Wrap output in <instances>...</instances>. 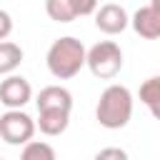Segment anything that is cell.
Returning a JSON list of instances; mask_svg holds the SVG:
<instances>
[{"mask_svg": "<svg viewBox=\"0 0 160 160\" xmlns=\"http://www.w3.org/2000/svg\"><path fill=\"white\" fill-rule=\"evenodd\" d=\"M98 122L108 130H120L132 118V95L125 85H108L95 108Z\"/></svg>", "mask_w": 160, "mask_h": 160, "instance_id": "6da1fadb", "label": "cell"}, {"mask_svg": "<svg viewBox=\"0 0 160 160\" xmlns=\"http://www.w3.org/2000/svg\"><path fill=\"white\" fill-rule=\"evenodd\" d=\"M85 65V48L78 38H60L50 45L48 50V70L58 80H70L75 78Z\"/></svg>", "mask_w": 160, "mask_h": 160, "instance_id": "7a4b0ae2", "label": "cell"}, {"mask_svg": "<svg viewBox=\"0 0 160 160\" xmlns=\"http://www.w3.org/2000/svg\"><path fill=\"white\" fill-rule=\"evenodd\" d=\"M85 65L100 80H112L122 68V50L112 40H102L85 52Z\"/></svg>", "mask_w": 160, "mask_h": 160, "instance_id": "3957f363", "label": "cell"}, {"mask_svg": "<svg viewBox=\"0 0 160 160\" xmlns=\"http://www.w3.org/2000/svg\"><path fill=\"white\" fill-rule=\"evenodd\" d=\"M35 135V120L22 110H8L0 115V138L10 145H25Z\"/></svg>", "mask_w": 160, "mask_h": 160, "instance_id": "277c9868", "label": "cell"}, {"mask_svg": "<svg viewBox=\"0 0 160 160\" xmlns=\"http://www.w3.org/2000/svg\"><path fill=\"white\" fill-rule=\"evenodd\" d=\"M30 95H32V88L22 75H8L0 82V102L10 110H20L30 100Z\"/></svg>", "mask_w": 160, "mask_h": 160, "instance_id": "5b68a950", "label": "cell"}, {"mask_svg": "<svg viewBox=\"0 0 160 160\" xmlns=\"http://www.w3.org/2000/svg\"><path fill=\"white\" fill-rule=\"evenodd\" d=\"M132 28L140 38L145 40H155L160 35V0H152L150 5H142L135 15H132Z\"/></svg>", "mask_w": 160, "mask_h": 160, "instance_id": "8992f818", "label": "cell"}, {"mask_svg": "<svg viewBox=\"0 0 160 160\" xmlns=\"http://www.w3.org/2000/svg\"><path fill=\"white\" fill-rule=\"evenodd\" d=\"M128 22H130V18H128L125 8L118 5V2H108L100 10H95V25H98V30H102L108 35L122 32L128 28Z\"/></svg>", "mask_w": 160, "mask_h": 160, "instance_id": "52a82bcc", "label": "cell"}, {"mask_svg": "<svg viewBox=\"0 0 160 160\" xmlns=\"http://www.w3.org/2000/svg\"><path fill=\"white\" fill-rule=\"evenodd\" d=\"M70 108H72V95L70 90L60 85H48L38 95V110H68L70 112Z\"/></svg>", "mask_w": 160, "mask_h": 160, "instance_id": "ba28073f", "label": "cell"}, {"mask_svg": "<svg viewBox=\"0 0 160 160\" xmlns=\"http://www.w3.org/2000/svg\"><path fill=\"white\" fill-rule=\"evenodd\" d=\"M38 112H40V120H38L40 132H45L50 138L65 132V128L70 122V112L68 110H38Z\"/></svg>", "mask_w": 160, "mask_h": 160, "instance_id": "9c48e42d", "label": "cell"}, {"mask_svg": "<svg viewBox=\"0 0 160 160\" xmlns=\"http://www.w3.org/2000/svg\"><path fill=\"white\" fill-rule=\"evenodd\" d=\"M20 62H22V50H20V45H15V42H10V40H2V42H0V75L12 72Z\"/></svg>", "mask_w": 160, "mask_h": 160, "instance_id": "30bf717a", "label": "cell"}, {"mask_svg": "<svg viewBox=\"0 0 160 160\" xmlns=\"http://www.w3.org/2000/svg\"><path fill=\"white\" fill-rule=\"evenodd\" d=\"M140 100L150 108V112L155 118L160 115V80L158 78H148L140 85Z\"/></svg>", "mask_w": 160, "mask_h": 160, "instance_id": "8fae6325", "label": "cell"}, {"mask_svg": "<svg viewBox=\"0 0 160 160\" xmlns=\"http://www.w3.org/2000/svg\"><path fill=\"white\" fill-rule=\"evenodd\" d=\"M45 12L55 22H72L75 20V10H72L70 0H45Z\"/></svg>", "mask_w": 160, "mask_h": 160, "instance_id": "7c38bea8", "label": "cell"}, {"mask_svg": "<svg viewBox=\"0 0 160 160\" xmlns=\"http://www.w3.org/2000/svg\"><path fill=\"white\" fill-rule=\"evenodd\" d=\"M20 160H55V150L42 140H28L20 152Z\"/></svg>", "mask_w": 160, "mask_h": 160, "instance_id": "4fadbf2b", "label": "cell"}, {"mask_svg": "<svg viewBox=\"0 0 160 160\" xmlns=\"http://www.w3.org/2000/svg\"><path fill=\"white\" fill-rule=\"evenodd\" d=\"M70 2L75 10V18H82V15H90L98 10V0H70Z\"/></svg>", "mask_w": 160, "mask_h": 160, "instance_id": "5bb4252c", "label": "cell"}, {"mask_svg": "<svg viewBox=\"0 0 160 160\" xmlns=\"http://www.w3.org/2000/svg\"><path fill=\"white\" fill-rule=\"evenodd\" d=\"M95 160H128V152L122 148H102L95 155Z\"/></svg>", "mask_w": 160, "mask_h": 160, "instance_id": "9a60e30c", "label": "cell"}, {"mask_svg": "<svg viewBox=\"0 0 160 160\" xmlns=\"http://www.w3.org/2000/svg\"><path fill=\"white\" fill-rule=\"evenodd\" d=\"M10 32H12V18L5 10H0V40H5Z\"/></svg>", "mask_w": 160, "mask_h": 160, "instance_id": "2e32d148", "label": "cell"}, {"mask_svg": "<svg viewBox=\"0 0 160 160\" xmlns=\"http://www.w3.org/2000/svg\"><path fill=\"white\" fill-rule=\"evenodd\" d=\"M0 160H2V158H0Z\"/></svg>", "mask_w": 160, "mask_h": 160, "instance_id": "e0dca14e", "label": "cell"}]
</instances>
